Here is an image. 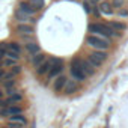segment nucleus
I'll use <instances>...</instances> for the list:
<instances>
[{
    "label": "nucleus",
    "instance_id": "obj_15",
    "mask_svg": "<svg viewBox=\"0 0 128 128\" xmlns=\"http://www.w3.org/2000/svg\"><path fill=\"white\" fill-rule=\"evenodd\" d=\"M24 50H26L30 56H33V54H36L38 51H41V47H39V44H38L36 41H29V42H26Z\"/></svg>",
    "mask_w": 128,
    "mask_h": 128
},
{
    "label": "nucleus",
    "instance_id": "obj_13",
    "mask_svg": "<svg viewBox=\"0 0 128 128\" xmlns=\"http://www.w3.org/2000/svg\"><path fill=\"white\" fill-rule=\"evenodd\" d=\"M80 66H82V70L86 72V76H94V74H95V71H96V68L92 65L90 62H89V59H88V57H84V59H82V57H80Z\"/></svg>",
    "mask_w": 128,
    "mask_h": 128
},
{
    "label": "nucleus",
    "instance_id": "obj_9",
    "mask_svg": "<svg viewBox=\"0 0 128 128\" xmlns=\"http://www.w3.org/2000/svg\"><path fill=\"white\" fill-rule=\"evenodd\" d=\"M68 77L66 76H63V74H59L54 80H53V90L56 94H60L63 90V88H65V83H66Z\"/></svg>",
    "mask_w": 128,
    "mask_h": 128
},
{
    "label": "nucleus",
    "instance_id": "obj_11",
    "mask_svg": "<svg viewBox=\"0 0 128 128\" xmlns=\"http://www.w3.org/2000/svg\"><path fill=\"white\" fill-rule=\"evenodd\" d=\"M15 30L20 35H33L35 33V27L32 23H20V24H17Z\"/></svg>",
    "mask_w": 128,
    "mask_h": 128
},
{
    "label": "nucleus",
    "instance_id": "obj_23",
    "mask_svg": "<svg viewBox=\"0 0 128 128\" xmlns=\"http://www.w3.org/2000/svg\"><path fill=\"white\" fill-rule=\"evenodd\" d=\"M2 83H3L5 89H8V88H17V82H15V78H8V80H3Z\"/></svg>",
    "mask_w": 128,
    "mask_h": 128
},
{
    "label": "nucleus",
    "instance_id": "obj_17",
    "mask_svg": "<svg viewBox=\"0 0 128 128\" xmlns=\"http://www.w3.org/2000/svg\"><path fill=\"white\" fill-rule=\"evenodd\" d=\"M47 59V56L42 53V51H38L36 54H33L32 56V65H33V68H36V66H39L41 65V63L44 62Z\"/></svg>",
    "mask_w": 128,
    "mask_h": 128
},
{
    "label": "nucleus",
    "instance_id": "obj_31",
    "mask_svg": "<svg viewBox=\"0 0 128 128\" xmlns=\"http://www.w3.org/2000/svg\"><path fill=\"white\" fill-rule=\"evenodd\" d=\"M5 95H6L5 90H3V89H0V98H5Z\"/></svg>",
    "mask_w": 128,
    "mask_h": 128
},
{
    "label": "nucleus",
    "instance_id": "obj_14",
    "mask_svg": "<svg viewBox=\"0 0 128 128\" xmlns=\"http://www.w3.org/2000/svg\"><path fill=\"white\" fill-rule=\"evenodd\" d=\"M77 89H78V82L76 78H72V80H66L65 88H63L62 92L65 95H72L74 92H77Z\"/></svg>",
    "mask_w": 128,
    "mask_h": 128
},
{
    "label": "nucleus",
    "instance_id": "obj_18",
    "mask_svg": "<svg viewBox=\"0 0 128 128\" xmlns=\"http://www.w3.org/2000/svg\"><path fill=\"white\" fill-rule=\"evenodd\" d=\"M5 101H6V104H8V106L18 104V102H21V101H23V95H21L20 92H15V94H12V95H8V98H6Z\"/></svg>",
    "mask_w": 128,
    "mask_h": 128
},
{
    "label": "nucleus",
    "instance_id": "obj_1",
    "mask_svg": "<svg viewBox=\"0 0 128 128\" xmlns=\"http://www.w3.org/2000/svg\"><path fill=\"white\" fill-rule=\"evenodd\" d=\"M88 32L89 33H95V35H100V36H106V38H119L120 36V32H116L113 30L107 23H100V21H94L88 26Z\"/></svg>",
    "mask_w": 128,
    "mask_h": 128
},
{
    "label": "nucleus",
    "instance_id": "obj_20",
    "mask_svg": "<svg viewBox=\"0 0 128 128\" xmlns=\"http://www.w3.org/2000/svg\"><path fill=\"white\" fill-rule=\"evenodd\" d=\"M15 65H18V60H17V59L8 57V56H5V57L2 59V66H3V68H12V66H15Z\"/></svg>",
    "mask_w": 128,
    "mask_h": 128
},
{
    "label": "nucleus",
    "instance_id": "obj_5",
    "mask_svg": "<svg viewBox=\"0 0 128 128\" xmlns=\"http://www.w3.org/2000/svg\"><path fill=\"white\" fill-rule=\"evenodd\" d=\"M63 60L62 59H57V57H54V60H53V63H51V68L48 70V72L45 74L47 76V80L48 82H51V80H54L59 74H62L63 72Z\"/></svg>",
    "mask_w": 128,
    "mask_h": 128
},
{
    "label": "nucleus",
    "instance_id": "obj_32",
    "mask_svg": "<svg viewBox=\"0 0 128 128\" xmlns=\"http://www.w3.org/2000/svg\"><path fill=\"white\" fill-rule=\"evenodd\" d=\"M94 2H101V0H94Z\"/></svg>",
    "mask_w": 128,
    "mask_h": 128
},
{
    "label": "nucleus",
    "instance_id": "obj_26",
    "mask_svg": "<svg viewBox=\"0 0 128 128\" xmlns=\"http://www.w3.org/2000/svg\"><path fill=\"white\" fill-rule=\"evenodd\" d=\"M6 50H8L6 42H2V44H0V60H2V59L6 56Z\"/></svg>",
    "mask_w": 128,
    "mask_h": 128
},
{
    "label": "nucleus",
    "instance_id": "obj_8",
    "mask_svg": "<svg viewBox=\"0 0 128 128\" xmlns=\"http://www.w3.org/2000/svg\"><path fill=\"white\" fill-rule=\"evenodd\" d=\"M98 9H100V14L106 15V17H110V15L114 14V8L112 6L110 2H107V0H101L98 3Z\"/></svg>",
    "mask_w": 128,
    "mask_h": 128
},
{
    "label": "nucleus",
    "instance_id": "obj_25",
    "mask_svg": "<svg viewBox=\"0 0 128 128\" xmlns=\"http://www.w3.org/2000/svg\"><path fill=\"white\" fill-rule=\"evenodd\" d=\"M112 6L114 8V9H119V8H124L125 6V0H112Z\"/></svg>",
    "mask_w": 128,
    "mask_h": 128
},
{
    "label": "nucleus",
    "instance_id": "obj_4",
    "mask_svg": "<svg viewBox=\"0 0 128 128\" xmlns=\"http://www.w3.org/2000/svg\"><path fill=\"white\" fill-rule=\"evenodd\" d=\"M70 72H71V77L72 78H76L78 83L80 82H84L86 80V72L82 70V66H80V57H74L72 60H71V63H70Z\"/></svg>",
    "mask_w": 128,
    "mask_h": 128
},
{
    "label": "nucleus",
    "instance_id": "obj_22",
    "mask_svg": "<svg viewBox=\"0 0 128 128\" xmlns=\"http://www.w3.org/2000/svg\"><path fill=\"white\" fill-rule=\"evenodd\" d=\"M29 2H30V5H32L36 11H41V9L45 6V2H44V0H29Z\"/></svg>",
    "mask_w": 128,
    "mask_h": 128
},
{
    "label": "nucleus",
    "instance_id": "obj_10",
    "mask_svg": "<svg viewBox=\"0 0 128 128\" xmlns=\"http://www.w3.org/2000/svg\"><path fill=\"white\" fill-rule=\"evenodd\" d=\"M53 60H54V57H48V59H45L39 66H36L35 68V71H36V76H39V77H42V76H45L47 72H48V70L51 68V63H53Z\"/></svg>",
    "mask_w": 128,
    "mask_h": 128
},
{
    "label": "nucleus",
    "instance_id": "obj_30",
    "mask_svg": "<svg viewBox=\"0 0 128 128\" xmlns=\"http://www.w3.org/2000/svg\"><path fill=\"white\" fill-rule=\"evenodd\" d=\"M5 77H6V71L5 70H0V82H3Z\"/></svg>",
    "mask_w": 128,
    "mask_h": 128
},
{
    "label": "nucleus",
    "instance_id": "obj_24",
    "mask_svg": "<svg viewBox=\"0 0 128 128\" xmlns=\"http://www.w3.org/2000/svg\"><path fill=\"white\" fill-rule=\"evenodd\" d=\"M116 15L119 18H126L128 17V9L126 8H119V9H116Z\"/></svg>",
    "mask_w": 128,
    "mask_h": 128
},
{
    "label": "nucleus",
    "instance_id": "obj_27",
    "mask_svg": "<svg viewBox=\"0 0 128 128\" xmlns=\"http://www.w3.org/2000/svg\"><path fill=\"white\" fill-rule=\"evenodd\" d=\"M83 8H84V12L86 14H90L92 12V3H90V0H84V2H83Z\"/></svg>",
    "mask_w": 128,
    "mask_h": 128
},
{
    "label": "nucleus",
    "instance_id": "obj_16",
    "mask_svg": "<svg viewBox=\"0 0 128 128\" xmlns=\"http://www.w3.org/2000/svg\"><path fill=\"white\" fill-rule=\"evenodd\" d=\"M15 20H17L18 23H32V24H33V18H32L30 15L24 14V12L20 11V9L15 11Z\"/></svg>",
    "mask_w": 128,
    "mask_h": 128
},
{
    "label": "nucleus",
    "instance_id": "obj_21",
    "mask_svg": "<svg viewBox=\"0 0 128 128\" xmlns=\"http://www.w3.org/2000/svg\"><path fill=\"white\" fill-rule=\"evenodd\" d=\"M6 45H8V48L9 50H12V51H15V53H18V54H21V47H20V44L18 42H15V41H11V42H6Z\"/></svg>",
    "mask_w": 128,
    "mask_h": 128
},
{
    "label": "nucleus",
    "instance_id": "obj_6",
    "mask_svg": "<svg viewBox=\"0 0 128 128\" xmlns=\"http://www.w3.org/2000/svg\"><path fill=\"white\" fill-rule=\"evenodd\" d=\"M6 125L12 126V128H15V126H24V125H27V119H26V116L23 113H17V114H12V116L8 118Z\"/></svg>",
    "mask_w": 128,
    "mask_h": 128
},
{
    "label": "nucleus",
    "instance_id": "obj_19",
    "mask_svg": "<svg viewBox=\"0 0 128 128\" xmlns=\"http://www.w3.org/2000/svg\"><path fill=\"white\" fill-rule=\"evenodd\" d=\"M107 24H108L113 30H116V32H124V30L126 29V24L122 23V21H114V20H112V21H108Z\"/></svg>",
    "mask_w": 128,
    "mask_h": 128
},
{
    "label": "nucleus",
    "instance_id": "obj_29",
    "mask_svg": "<svg viewBox=\"0 0 128 128\" xmlns=\"http://www.w3.org/2000/svg\"><path fill=\"white\" fill-rule=\"evenodd\" d=\"M92 15H95V17H100L101 14H100V9H98V6H95V5H92V12H90Z\"/></svg>",
    "mask_w": 128,
    "mask_h": 128
},
{
    "label": "nucleus",
    "instance_id": "obj_12",
    "mask_svg": "<svg viewBox=\"0 0 128 128\" xmlns=\"http://www.w3.org/2000/svg\"><path fill=\"white\" fill-rule=\"evenodd\" d=\"M18 9L20 11H23L24 14H27V15H30V17H33L38 11L30 5V2H29V0H21V2L18 3Z\"/></svg>",
    "mask_w": 128,
    "mask_h": 128
},
{
    "label": "nucleus",
    "instance_id": "obj_28",
    "mask_svg": "<svg viewBox=\"0 0 128 128\" xmlns=\"http://www.w3.org/2000/svg\"><path fill=\"white\" fill-rule=\"evenodd\" d=\"M9 72L15 77V76H18V74L21 72V66H20V65H15V66H12V68H11V71H9Z\"/></svg>",
    "mask_w": 128,
    "mask_h": 128
},
{
    "label": "nucleus",
    "instance_id": "obj_3",
    "mask_svg": "<svg viewBox=\"0 0 128 128\" xmlns=\"http://www.w3.org/2000/svg\"><path fill=\"white\" fill-rule=\"evenodd\" d=\"M86 57L89 59V62L92 63L95 68H100L102 63L107 60L108 53H107V50H96V48H92V50L88 53Z\"/></svg>",
    "mask_w": 128,
    "mask_h": 128
},
{
    "label": "nucleus",
    "instance_id": "obj_2",
    "mask_svg": "<svg viewBox=\"0 0 128 128\" xmlns=\"http://www.w3.org/2000/svg\"><path fill=\"white\" fill-rule=\"evenodd\" d=\"M86 44L90 48H96V50H108L110 45H112L110 38L100 36V35H95V33H89L86 36Z\"/></svg>",
    "mask_w": 128,
    "mask_h": 128
},
{
    "label": "nucleus",
    "instance_id": "obj_7",
    "mask_svg": "<svg viewBox=\"0 0 128 128\" xmlns=\"http://www.w3.org/2000/svg\"><path fill=\"white\" fill-rule=\"evenodd\" d=\"M24 108L18 104H12V106H8V107H3L0 110V118H9L12 114H17V113H23Z\"/></svg>",
    "mask_w": 128,
    "mask_h": 128
}]
</instances>
